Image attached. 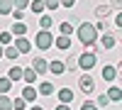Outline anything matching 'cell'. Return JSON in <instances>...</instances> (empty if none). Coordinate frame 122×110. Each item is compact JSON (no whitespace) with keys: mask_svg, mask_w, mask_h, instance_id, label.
<instances>
[{"mask_svg":"<svg viewBox=\"0 0 122 110\" xmlns=\"http://www.w3.org/2000/svg\"><path fill=\"white\" fill-rule=\"evenodd\" d=\"M76 37L81 39V44L86 49H93L98 54V29L93 27V22H81L76 27Z\"/></svg>","mask_w":122,"mask_h":110,"instance_id":"1","label":"cell"},{"mask_svg":"<svg viewBox=\"0 0 122 110\" xmlns=\"http://www.w3.org/2000/svg\"><path fill=\"white\" fill-rule=\"evenodd\" d=\"M76 61H78V68H81V71L90 73V71H93V68L98 66V54L93 52V49H86V52L81 54V56L76 59Z\"/></svg>","mask_w":122,"mask_h":110,"instance_id":"2","label":"cell"},{"mask_svg":"<svg viewBox=\"0 0 122 110\" xmlns=\"http://www.w3.org/2000/svg\"><path fill=\"white\" fill-rule=\"evenodd\" d=\"M34 47L42 49V52H49L54 47V37H51V29H39L37 37H34Z\"/></svg>","mask_w":122,"mask_h":110,"instance_id":"3","label":"cell"},{"mask_svg":"<svg viewBox=\"0 0 122 110\" xmlns=\"http://www.w3.org/2000/svg\"><path fill=\"white\" fill-rule=\"evenodd\" d=\"M78 88H81V93H86V95H90L95 91V78L90 76V73H86V76H81L78 78Z\"/></svg>","mask_w":122,"mask_h":110,"instance_id":"4","label":"cell"},{"mask_svg":"<svg viewBox=\"0 0 122 110\" xmlns=\"http://www.w3.org/2000/svg\"><path fill=\"white\" fill-rule=\"evenodd\" d=\"M98 39H100V47L103 49H115L117 47V34L115 32H103Z\"/></svg>","mask_w":122,"mask_h":110,"instance_id":"5","label":"cell"},{"mask_svg":"<svg viewBox=\"0 0 122 110\" xmlns=\"http://www.w3.org/2000/svg\"><path fill=\"white\" fill-rule=\"evenodd\" d=\"M15 49H17V52H20V56H22V54H29V52H32V42H29V39L27 37H15V44H12Z\"/></svg>","mask_w":122,"mask_h":110,"instance_id":"6","label":"cell"},{"mask_svg":"<svg viewBox=\"0 0 122 110\" xmlns=\"http://www.w3.org/2000/svg\"><path fill=\"white\" fill-rule=\"evenodd\" d=\"M46 66H49V61H46L44 56H32V68L37 71V76H46L49 73Z\"/></svg>","mask_w":122,"mask_h":110,"instance_id":"7","label":"cell"},{"mask_svg":"<svg viewBox=\"0 0 122 110\" xmlns=\"http://www.w3.org/2000/svg\"><path fill=\"white\" fill-rule=\"evenodd\" d=\"M117 76H120V64H117V66H107V64L103 66V81H105V83H107V81H115Z\"/></svg>","mask_w":122,"mask_h":110,"instance_id":"8","label":"cell"},{"mask_svg":"<svg viewBox=\"0 0 122 110\" xmlns=\"http://www.w3.org/2000/svg\"><path fill=\"white\" fill-rule=\"evenodd\" d=\"M46 71H49V73H54V76H64V73H66V68H64V61H61V59H54V61H49Z\"/></svg>","mask_w":122,"mask_h":110,"instance_id":"9","label":"cell"},{"mask_svg":"<svg viewBox=\"0 0 122 110\" xmlns=\"http://www.w3.org/2000/svg\"><path fill=\"white\" fill-rule=\"evenodd\" d=\"M20 98H22L25 103H34L37 98H39V93H37V88H34V86H25V88H22V95H20Z\"/></svg>","mask_w":122,"mask_h":110,"instance_id":"10","label":"cell"},{"mask_svg":"<svg viewBox=\"0 0 122 110\" xmlns=\"http://www.w3.org/2000/svg\"><path fill=\"white\" fill-rule=\"evenodd\" d=\"M10 34H12V37H27L29 29H27L25 22H12V27H10Z\"/></svg>","mask_w":122,"mask_h":110,"instance_id":"11","label":"cell"},{"mask_svg":"<svg viewBox=\"0 0 122 110\" xmlns=\"http://www.w3.org/2000/svg\"><path fill=\"white\" fill-rule=\"evenodd\" d=\"M37 93L39 95H51V93H56V88H54L51 81H42V83L37 86Z\"/></svg>","mask_w":122,"mask_h":110,"instance_id":"12","label":"cell"},{"mask_svg":"<svg viewBox=\"0 0 122 110\" xmlns=\"http://www.w3.org/2000/svg\"><path fill=\"white\" fill-rule=\"evenodd\" d=\"M54 47L61 49V52H68V49H71V37H66V34L56 37V39H54Z\"/></svg>","mask_w":122,"mask_h":110,"instance_id":"13","label":"cell"},{"mask_svg":"<svg viewBox=\"0 0 122 110\" xmlns=\"http://www.w3.org/2000/svg\"><path fill=\"white\" fill-rule=\"evenodd\" d=\"M59 103H66V105H71V100H73V91L71 88H59Z\"/></svg>","mask_w":122,"mask_h":110,"instance_id":"14","label":"cell"},{"mask_svg":"<svg viewBox=\"0 0 122 110\" xmlns=\"http://www.w3.org/2000/svg\"><path fill=\"white\" fill-rule=\"evenodd\" d=\"M22 78H25V81H27V86H32V83L37 81L39 76H37V71H34L32 66H27V68H22Z\"/></svg>","mask_w":122,"mask_h":110,"instance_id":"15","label":"cell"},{"mask_svg":"<svg viewBox=\"0 0 122 110\" xmlns=\"http://www.w3.org/2000/svg\"><path fill=\"white\" fill-rule=\"evenodd\" d=\"M3 56L10 59V61H15V59H20V52H17L12 44H7V47H3Z\"/></svg>","mask_w":122,"mask_h":110,"instance_id":"16","label":"cell"},{"mask_svg":"<svg viewBox=\"0 0 122 110\" xmlns=\"http://www.w3.org/2000/svg\"><path fill=\"white\" fill-rule=\"evenodd\" d=\"M105 95L110 98V103H120V100H122V91H120V86H112Z\"/></svg>","mask_w":122,"mask_h":110,"instance_id":"17","label":"cell"},{"mask_svg":"<svg viewBox=\"0 0 122 110\" xmlns=\"http://www.w3.org/2000/svg\"><path fill=\"white\" fill-rule=\"evenodd\" d=\"M29 10H32L34 15H44V0H29Z\"/></svg>","mask_w":122,"mask_h":110,"instance_id":"18","label":"cell"},{"mask_svg":"<svg viewBox=\"0 0 122 110\" xmlns=\"http://www.w3.org/2000/svg\"><path fill=\"white\" fill-rule=\"evenodd\" d=\"M0 110H12V98H10V93H0Z\"/></svg>","mask_w":122,"mask_h":110,"instance_id":"19","label":"cell"},{"mask_svg":"<svg viewBox=\"0 0 122 110\" xmlns=\"http://www.w3.org/2000/svg\"><path fill=\"white\" fill-rule=\"evenodd\" d=\"M110 12H112V10H110V5H98V7H95V17H100V20H107Z\"/></svg>","mask_w":122,"mask_h":110,"instance_id":"20","label":"cell"},{"mask_svg":"<svg viewBox=\"0 0 122 110\" xmlns=\"http://www.w3.org/2000/svg\"><path fill=\"white\" fill-rule=\"evenodd\" d=\"M10 12H12V0H0V15L10 17Z\"/></svg>","mask_w":122,"mask_h":110,"instance_id":"21","label":"cell"},{"mask_svg":"<svg viewBox=\"0 0 122 110\" xmlns=\"http://www.w3.org/2000/svg\"><path fill=\"white\" fill-rule=\"evenodd\" d=\"M7 78H10V81H20V78H22V66H12V68H10V71H7Z\"/></svg>","mask_w":122,"mask_h":110,"instance_id":"22","label":"cell"},{"mask_svg":"<svg viewBox=\"0 0 122 110\" xmlns=\"http://www.w3.org/2000/svg\"><path fill=\"white\" fill-rule=\"evenodd\" d=\"M12 91V81L7 76H0V93H10Z\"/></svg>","mask_w":122,"mask_h":110,"instance_id":"23","label":"cell"},{"mask_svg":"<svg viewBox=\"0 0 122 110\" xmlns=\"http://www.w3.org/2000/svg\"><path fill=\"white\" fill-rule=\"evenodd\" d=\"M59 29H61V34H66V37H71V34H73V32H76V27H73V25H71V22H68V20H66V22H61V27H59Z\"/></svg>","mask_w":122,"mask_h":110,"instance_id":"24","label":"cell"},{"mask_svg":"<svg viewBox=\"0 0 122 110\" xmlns=\"http://www.w3.org/2000/svg\"><path fill=\"white\" fill-rule=\"evenodd\" d=\"M39 25H42V29H51V25H54V17L42 15V17H39Z\"/></svg>","mask_w":122,"mask_h":110,"instance_id":"25","label":"cell"},{"mask_svg":"<svg viewBox=\"0 0 122 110\" xmlns=\"http://www.w3.org/2000/svg\"><path fill=\"white\" fill-rule=\"evenodd\" d=\"M10 39H12V34H10V29H5V32H0V47H7Z\"/></svg>","mask_w":122,"mask_h":110,"instance_id":"26","label":"cell"},{"mask_svg":"<svg viewBox=\"0 0 122 110\" xmlns=\"http://www.w3.org/2000/svg\"><path fill=\"white\" fill-rule=\"evenodd\" d=\"M29 0H12V10H27Z\"/></svg>","mask_w":122,"mask_h":110,"instance_id":"27","label":"cell"},{"mask_svg":"<svg viewBox=\"0 0 122 110\" xmlns=\"http://www.w3.org/2000/svg\"><path fill=\"white\" fill-rule=\"evenodd\" d=\"M12 110H27V103L22 98H12Z\"/></svg>","mask_w":122,"mask_h":110,"instance_id":"28","label":"cell"},{"mask_svg":"<svg viewBox=\"0 0 122 110\" xmlns=\"http://www.w3.org/2000/svg\"><path fill=\"white\" fill-rule=\"evenodd\" d=\"M64 68H66V71H76V68H78V61H76V59H66V61H64Z\"/></svg>","mask_w":122,"mask_h":110,"instance_id":"29","label":"cell"},{"mask_svg":"<svg viewBox=\"0 0 122 110\" xmlns=\"http://www.w3.org/2000/svg\"><path fill=\"white\" fill-rule=\"evenodd\" d=\"M93 27L98 32H107V20H98V22H93Z\"/></svg>","mask_w":122,"mask_h":110,"instance_id":"30","label":"cell"},{"mask_svg":"<svg viewBox=\"0 0 122 110\" xmlns=\"http://www.w3.org/2000/svg\"><path fill=\"white\" fill-rule=\"evenodd\" d=\"M95 105H98V108H107V105H110V98H107V95L103 93V95H100L98 100H95Z\"/></svg>","mask_w":122,"mask_h":110,"instance_id":"31","label":"cell"},{"mask_svg":"<svg viewBox=\"0 0 122 110\" xmlns=\"http://www.w3.org/2000/svg\"><path fill=\"white\" fill-rule=\"evenodd\" d=\"M10 15H12V20H15V22H22V20H25V10H12Z\"/></svg>","mask_w":122,"mask_h":110,"instance_id":"32","label":"cell"},{"mask_svg":"<svg viewBox=\"0 0 122 110\" xmlns=\"http://www.w3.org/2000/svg\"><path fill=\"white\" fill-rule=\"evenodd\" d=\"M44 7L51 12V10H56V7H61V5H59V0H44Z\"/></svg>","mask_w":122,"mask_h":110,"instance_id":"33","label":"cell"},{"mask_svg":"<svg viewBox=\"0 0 122 110\" xmlns=\"http://www.w3.org/2000/svg\"><path fill=\"white\" fill-rule=\"evenodd\" d=\"M81 110H98V105L93 100H83V103H81Z\"/></svg>","mask_w":122,"mask_h":110,"instance_id":"34","label":"cell"},{"mask_svg":"<svg viewBox=\"0 0 122 110\" xmlns=\"http://www.w3.org/2000/svg\"><path fill=\"white\" fill-rule=\"evenodd\" d=\"M59 5H61V7H68V10H71V7L76 5V0H59Z\"/></svg>","mask_w":122,"mask_h":110,"instance_id":"35","label":"cell"},{"mask_svg":"<svg viewBox=\"0 0 122 110\" xmlns=\"http://www.w3.org/2000/svg\"><path fill=\"white\" fill-rule=\"evenodd\" d=\"M54 110H71V105H66V103H59Z\"/></svg>","mask_w":122,"mask_h":110,"instance_id":"36","label":"cell"},{"mask_svg":"<svg viewBox=\"0 0 122 110\" xmlns=\"http://www.w3.org/2000/svg\"><path fill=\"white\" fill-rule=\"evenodd\" d=\"M120 25H122V15L117 12V15H115V27H120Z\"/></svg>","mask_w":122,"mask_h":110,"instance_id":"37","label":"cell"},{"mask_svg":"<svg viewBox=\"0 0 122 110\" xmlns=\"http://www.w3.org/2000/svg\"><path fill=\"white\" fill-rule=\"evenodd\" d=\"M120 5H122V0H112V7H117V10H120Z\"/></svg>","mask_w":122,"mask_h":110,"instance_id":"38","label":"cell"},{"mask_svg":"<svg viewBox=\"0 0 122 110\" xmlns=\"http://www.w3.org/2000/svg\"><path fill=\"white\" fill-rule=\"evenodd\" d=\"M29 110H44V108H39V105H32V108H29Z\"/></svg>","mask_w":122,"mask_h":110,"instance_id":"39","label":"cell"},{"mask_svg":"<svg viewBox=\"0 0 122 110\" xmlns=\"http://www.w3.org/2000/svg\"><path fill=\"white\" fill-rule=\"evenodd\" d=\"M0 59H3V47H0Z\"/></svg>","mask_w":122,"mask_h":110,"instance_id":"40","label":"cell"}]
</instances>
